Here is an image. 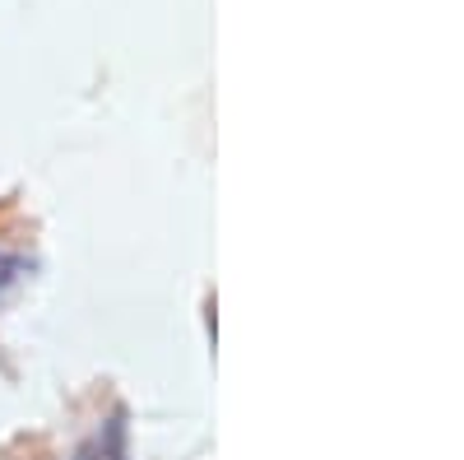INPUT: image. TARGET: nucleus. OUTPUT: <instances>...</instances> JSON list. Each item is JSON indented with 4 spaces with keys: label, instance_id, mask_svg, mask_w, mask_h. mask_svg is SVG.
Returning a JSON list of instances; mask_svg holds the SVG:
<instances>
[{
    "label": "nucleus",
    "instance_id": "1",
    "mask_svg": "<svg viewBox=\"0 0 464 460\" xmlns=\"http://www.w3.org/2000/svg\"><path fill=\"white\" fill-rule=\"evenodd\" d=\"M10 275H14V260H10L5 251H0V289H5V284H10Z\"/></svg>",
    "mask_w": 464,
    "mask_h": 460
}]
</instances>
